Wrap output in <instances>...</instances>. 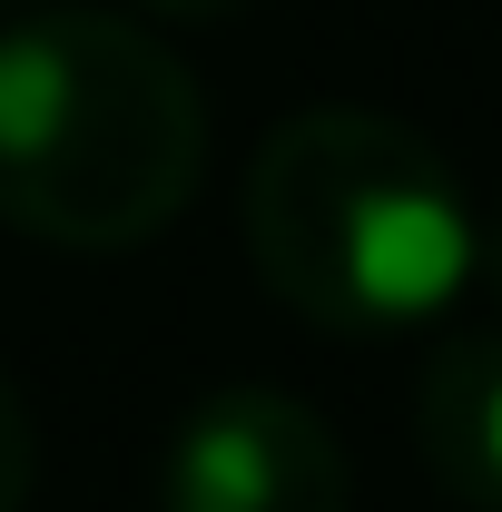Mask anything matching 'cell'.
<instances>
[{
  "instance_id": "6da1fadb",
  "label": "cell",
  "mask_w": 502,
  "mask_h": 512,
  "mask_svg": "<svg viewBox=\"0 0 502 512\" xmlns=\"http://www.w3.org/2000/svg\"><path fill=\"white\" fill-rule=\"evenodd\" d=\"M207 168V89L119 10H30L0 30V227L40 247H148Z\"/></svg>"
},
{
  "instance_id": "7a4b0ae2",
  "label": "cell",
  "mask_w": 502,
  "mask_h": 512,
  "mask_svg": "<svg viewBox=\"0 0 502 512\" xmlns=\"http://www.w3.org/2000/svg\"><path fill=\"white\" fill-rule=\"evenodd\" d=\"M473 197L424 128L384 109H296L247 168V256L325 335H394L473 286Z\"/></svg>"
},
{
  "instance_id": "3957f363",
  "label": "cell",
  "mask_w": 502,
  "mask_h": 512,
  "mask_svg": "<svg viewBox=\"0 0 502 512\" xmlns=\"http://www.w3.org/2000/svg\"><path fill=\"white\" fill-rule=\"evenodd\" d=\"M158 493L168 512H355V463L315 404L276 384H227L178 424Z\"/></svg>"
},
{
  "instance_id": "277c9868",
  "label": "cell",
  "mask_w": 502,
  "mask_h": 512,
  "mask_svg": "<svg viewBox=\"0 0 502 512\" xmlns=\"http://www.w3.org/2000/svg\"><path fill=\"white\" fill-rule=\"evenodd\" d=\"M414 444L463 512H502V335H453L424 365Z\"/></svg>"
},
{
  "instance_id": "5b68a950",
  "label": "cell",
  "mask_w": 502,
  "mask_h": 512,
  "mask_svg": "<svg viewBox=\"0 0 502 512\" xmlns=\"http://www.w3.org/2000/svg\"><path fill=\"white\" fill-rule=\"evenodd\" d=\"M30 473H40V444H30V404L10 394V375H0V512L30 503Z\"/></svg>"
},
{
  "instance_id": "8992f818",
  "label": "cell",
  "mask_w": 502,
  "mask_h": 512,
  "mask_svg": "<svg viewBox=\"0 0 502 512\" xmlns=\"http://www.w3.org/2000/svg\"><path fill=\"white\" fill-rule=\"evenodd\" d=\"M473 276H483V286L502 296V207L483 217V237H473Z\"/></svg>"
},
{
  "instance_id": "52a82bcc",
  "label": "cell",
  "mask_w": 502,
  "mask_h": 512,
  "mask_svg": "<svg viewBox=\"0 0 502 512\" xmlns=\"http://www.w3.org/2000/svg\"><path fill=\"white\" fill-rule=\"evenodd\" d=\"M148 10H158V20H237L247 0H148Z\"/></svg>"
}]
</instances>
